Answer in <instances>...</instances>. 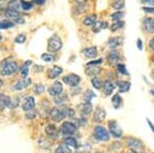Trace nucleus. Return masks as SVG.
<instances>
[{"instance_id":"10","label":"nucleus","mask_w":154,"mask_h":153,"mask_svg":"<svg viewBox=\"0 0 154 153\" xmlns=\"http://www.w3.org/2000/svg\"><path fill=\"white\" fill-rule=\"evenodd\" d=\"M51 116L54 120V121L60 122L61 120H63L64 118H65L66 114H65V111L59 109V108H54V109L51 110Z\"/></svg>"},{"instance_id":"49","label":"nucleus","mask_w":154,"mask_h":153,"mask_svg":"<svg viewBox=\"0 0 154 153\" xmlns=\"http://www.w3.org/2000/svg\"><path fill=\"white\" fill-rule=\"evenodd\" d=\"M149 46H150V47L152 48V49H154V36L152 37V39L149 41Z\"/></svg>"},{"instance_id":"53","label":"nucleus","mask_w":154,"mask_h":153,"mask_svg":"<svg viewBox=\"0 0 154 153\" xmlns=\"http://www.w3.org/2000/svg\"><path fill=\"white\" fill-rule=\"evenodd\" d=\"M3 85V81H2V79H0V87Z\"/></svg>"},{"instance_id":"47","label":"nucleus","mask_w":154,"mask_h":153,"mask_svg":"<svg viewBox=\"0 0 154 153\" xmlns=\"http://www.w3.org/2000/svg\"><path fill=\"white\" fill-rule=\"evenodd\" d=\"M143 11L149 14H154V7H143Z\"/></svg>"},{"instance_id":"24","label":"nucleus","mask_w":154,"mask_h":153,"mask_svg":"<svg viewBox=\"0 0 154 153\" xmlns=\"http://www.w3.org/2000/svg\"><path fill=\"white\" fill-rule=\"evenodd\" d=\"M11 105V99L4 95H0V110H4Z\"/></svg>"},{"instance_id":"5","label":"nucleus","mask_w":154,"mask_h":153,"mask_svg":"<svg viewBox=\"0 0 154 153\" xmlns=\"http://www.w3.org/2000/svg\"><path fill=\"white\" fill-rule=\"evenodd\" d=\"M108 127H109V132L112 135L113 138H121L122 137V130L120 129V127L118 125V123L116 120H111V121L108 122Z\"/></svg>"},{"instance_id":"55","label":"nucleus","mask_w":154,"mask_h":153,"mask_svg":"<svg viewBox=\"0 0 154 153\" xmlns=\"http://www.w3.org/2000/svg\"><path fill=\"white\" fill-rule=\"evenodd\" d=\"M1 38H2V36H1V34H0V40H1Z\"/></svg>"},{"instance_id":"25","label":"nucleus","mask_w":154,"mask_h":153,"mask_svg":"<svg viewBox=\"0 0 154 153\" xmlns=\"http://www.w3.org/2000/svg\"><path fill=\"white\" fill-rule=\"evenodd\" d=\"M108 27V24L105 21H97L95 25L93 26V32L94 33H98L103 29H106Z\"/></svg>"},{"instance_id":"14","label":"nucleus","mask_w":154,"mask_h":153,"mask_svg":"<svg viewBox=\"0 0 154 153\" xmlns=\"http://www.w3.org/2000/svg\"><path fill=\"white\" fill-rule=\"evenodd\" d=\"M63 72V69L59 66H54L53 68H51L48 71V77L49 79H54V78L59 77L60 75Z\"/></svg>"},{"instance_id":"3","label":"nucleus","mask_w":154,"mask_h":153,"mask_svg":"<svg viewBox=\"0 0 154 153\" xmlns=\"http://www.w3.org/2000/svg\"><path fill=\"white\" fill-rule=\"evenodd\" d=\"M18 70V64L16 62H5L1 66V75L9 76Z\"/></svg>"},{"instance_id":"12","label":"nucleus","mask_w":154,"mask_h":153,"mask_svg":"<svg viewBox=\"0 0 154 153\" xmlns=\"http://www.w3.org/2000/svg\"><path fill=\"white\" fill-rule=\"evenodd\" d=\"M143 29L147 33H153L154 32V19L145 18L143 20Z\"/></svg>"},{"instance_id":"18","label":"nucleus","mask_w":154,"mask_h":153,"mask_svg":"<svg viewBox=\"0 0 154 153\" xmlns=\"http://www.w3.org/2000/svg\"><path fill=\"white\" fill-rule=\"evenodd\" d=\"M114 90H115V86L112 82H111L110 80H105L103 83V92L105 93V96H110L111 93L114 92Z\"/></svg>"},{"instance_id":"2","label":"nucleus","mask_w":154,"mask_h":153,"mask_svg":"<svg viewBox=\"0 0 154 153\" xmlns=\"http://www.w3.org/2000/svg\"><path fill=\"white\" fill-rule=\"evenodd\" d=\"M93 136L96 140L101 141V142H106V141H109V140H110L109 132L104 127H102V125H97V127H94Z\"/></svg>"},{"instance_id":"20","label":"nucleus","mask_w":154,"mask_h":153,"mask_svg":"<svg viewBox=\"0 0 154 153\" xmlns=\"http://www.w3.org/2000/svg\"><path fill=\"white\" fill-rule=\"evenodd\" d=\"M101 69L100 67L98 66H95V65H86V68H85V73L88 74V76H94L96 77V75H98L100 73Z\"/></svg>"},{"instance_id":"16","label":"nucleus","mask_w":154,"mask_h":153,"mask_svg":"<svg viewBox=\"0 0 154 153\" xmlns=\"http://www.w3.org/2000/svg\"><path fill=\"white\" fill-rule=\"evenodd\" d=\"M32 83V80L31 78H24V79H21L19 80L18 82L14 84V90H24V88L28 87V86Z\"/></svg>"},{"instance_id":"38","label":"nucleus","mask_w":154,"mask_h":153,"mask_svg":"<svg viewBox=\"0 0 154 153\" xmlns=\"http://www.w3.org/2000/svg\"><path fill=\"white\" fill-rule=\"evenodd\" d=\"M41 59L44 62H46V63H51V62H54L56 60V58H54L53 55H49V54H43V55L41 56Z\"/></svg>"},{"instance_id":"4","label":"nucleus","mask_w":154,"mask_h":153,"mask_svg":"<svg viewBox=\"0 0 154 153\" xmlns=\"http://www.w3.org/2000/svg\"><path fill=\"white\" fill-rule=\"evenodd\" d=\"M62 46H63V42L60 39V37L53 36L48 42V50L51 53H56L62 48Z\"/></svg>"},{"instance_id":"50","label":"nucleus","mask_w":154,"mask_h":153,"mask_svg":"<svg viewBox=\"0 0 154 153\" xmlns=\"http://www.w3.org/2000/svg\"><path fill=\"white\" fill-rule=\"evenodd\" d=\"M147 122H148L149 127H150L151 130H152V132L154 133V124H152V123H151V121H150V120H149V119H147Z\"/></svg>"},{"instance_id":"39","label":"nucleus","mask_w":154,"mask_h":153,"mask_svg":"<svg viewBox=\"0 0 154 153\" xmlns=\"http://www.w3.org/2000/svg\"><path fill=\"white\" fill-rule=\"evenodd\" d=\"M44 85L41 84V83H38V84L35 85V87H34V93H37V95H40V93H42L44 92Z\"/></svg>"},{"instance_id":"52","label":"nucleus","mask_w":154,"mask_h":153,"mask_svg":"<svg viewBox=\"0 0 154 153\" xmlns=\"http://www.w3.org/2000/svg\"><path fill=\"white\" fill-rule=\"evenodd\" d=\"M75 1L77 2V3H81V4H82V3H84V2L88 1V0H75Z\"/></svg>"},{"instance_id":"8","label":"nucleus","mask_w":154,"mask_h":153,"mask_svg":"<svg viewBox=\"0 0 154 153\" xmlns=\"http://www.w3.org/2000/svg\"><path fill=\"white\" fill-rule=\"evenodd\" d=\"M76 130H77L76 125L74 124L73 122H70V121H65L62 123V125H61V132L63 133L64 135H68V136L73 135L74 133L76 132Z\"/></svg>"},{"instance_id":"15","label":"nucleus","mask_w":154,"mask_h":153,"mask_svg":"<svg viewBox=\"0 0 154 153\" xmlns=\"http://www.w3.org/2000/svg\"><path fill=\"white\" fill-rule=\"evenodd\" d=\"M23 110L24 111H31L33 109L34 107H35V100H34L33 97H27L25 99V101L23 102Z\"/></svg>"},{"instance_id":"56","label":"nucleus","mask_w":154,"mask_h":153,"mask_svg":"<svg viewBox=\"0 0 154 153\" xmlns=\"http://www.w3.org/2000/svg\"><path fill=\"white\" fill-rule=\"evenodd\" d=\"M96 153H103V152H96Z\"/></svg>"},{"instance_id":"57","label":"nucleus","mask_w":154,"mask_h":153,"mask_svg":"<svg viewBox=\"0 0 154 153\" xmlns=\"http://www.w3.org/2000/svg\"><path fill=\"white\" fill-rule=\"evenodd\" d=\"M0 1H3V0H0Z\"/></svg>"},{"instance_id":"32","label":"nucleus","mask_w":154,"mask_h":153,"mask_svg":"<svg viewBox=\"0 0 154 153\" xmlns=\"http://www.w3.org/2000/svg\"><path fill=\"white\" fill-rule=\"evenodd\" d=\"M14 26V23L11 21H2L0 22V30H5V29L12 28Z\"/></svg>"},{"instance_id":"48","label":"nucleus","mask_w":154,"mask_h":153,"mask_svg":"<svg viewBox=\"0 0 154 153\" xmlns=\"http://www.w3.org/2000/svg\"><path fill=\"white\" fill-rule=\"evenodd\" d=\"M34 2H35L36 4H38V5H42V4L45 2V0H33Z\"/></svg>"},{"instance_id":"37","label":"nucleus","mask_w":154,"mask_h":153,"mask_svg":"<svg viewBox=\"0 0 154 153\" xmlns=\"http://www.w3.org/2000/svg\"><path fill=\"white\" fill-rule=\"evenodd\" d=\"M91 84H93V86L96 90H100L102 87V81L99 77H94L93 79H91Z\"/></svg>"},{"instance_id":"13","label":"nucleus","mask_w":154,"mask_h":153,"mask_svg":"<svg viewBox=\"0 0 154 153\" xmlns=\"http://www.w3.org/2000/svg\"><path fill=\"white\" fill-rule=\"evenodd\" d=\"M82 55L85 57V58H88V59H93V58H96L97 55H98V48L96 46H91V47H86L82 49Z\"/></svg>"},{"instance_id":"41","label":"nucleus","mask_w":154,"mask_h":153,"mask_svg":"<svg viewBox=\"0 0 154 153\" xmlns=\"http://www.w3.org/2000/svg\"><path fill=\"white\" fill-rule=\"evenodd\" d=\"M21 4H22V8L24 11H29L32 8V3L28 1H25V0H21Z\"/></svg>"},{"instance_id":"34","label":"nucleus","mask_w":154,"mask_h":153,"mask_svg":"<svg viewBox=\"0 0 154 153\" xmlns=\"http://www.w3.org/2000/svg\"><path fill=\"white\" fill-rule=\"evenodd\" d=\"M112 7L114 9H121L125 7V0H114L112 3Z\"/></svg>"},{"instance_id":"7","label":"nucleus","mask_w":154,"mask_h":153,"mask_svg":"<svg viewBox=\"0 0 154 153\" xmlns=\"http://www.w3.org/2000/svg\"><path fill=\"white\" fill-rule=\"evenodd\" d=\"M80 80H81V78H80V76H78V75H76V74H68V75H66V76H64L63 77V81L66 83L67 85H69V86H77L79 84V82H80Z\"/></svg>"},{"instance_id":"54","label":"nucleus","mask_w":154,"mask_h":153,"mask_svg":"<svg viewBox=\"0 0 154 153\" xmlns=\"http://www.w3.org/2000/svg\"><path fill=\"white\" fill-rule=\"evenodd\" d=\"M150 93H151L152 96H154V90H150Z\"/></svg>"},{"instance_id":"40","label":"nucleus","mask_w":154,"mask_h":153,"mask_svg":"<svg viewBox=\"0 0 154 153\" xmlns=\"http://www.w3.org/2000/svg\"><path fill=\"white\" fill-rule=\"evenodd\" d=\"M117 69H118V72L123 74V75H128V72L126 70V67L123 64H117Z\"/></svg>"},{"instance_id":"21","label":"nucleus","mask_w":154,"mask_h":153,"mask_svg":"<svg viewBox=\"0 0 154 153\" xmlns=\"http://www.w3.org/2000/svg\"><path fill=\"white\" fill-rule=\"evenodd\" d=\"M119 60H120V56H119L117 51H111L107 57V61L110 65H114V64L118 63Z\"/></svg>"},{"instance_id":"19","label":"nucleus","mask_w":154,"mask_h":153,"mask_svg":"<svg viewBox=\"0 0 154 153\" xmlns=\"http://www.w3.org/2000/svg\"><path fill=\"white\" fill-rule=\"evenodd\" d=\"M44 130H45V134L51 139H56L58 137V129H57L54 124H48Z\"/></svg>"},{"instance_id":"28","label":"nucleus","mask_w":154,"mask_h":153,"mask_svg":"<svg viewBox=\"0 0 154 153\" xmlns=\"http://www.w3.org/2000/svg\"><path fill=\"white\" fill-rule=\"evenodd\" d=\"M31 63H32L31 61H27V62H25L24 65L21 67V71H20V72H21V75L23 76V77H26L29 74V66L31 65Z\"/></svg>"},{"instance_id":"29","label":"nucleus","mask_w":154,"mask_h":153,"mask_svg":"<svg viewBox=\"0 0 154 153\" xmlns=\"http://www.w3.org/2000/svg\"><path fill=\"white\" fill-rule=\"evenodd\" d=\"M97 22V16L96 14H91V16L86 17L85 19L83 20V24L85 26H91V25H95Z\"/></svg>"},{"instance_id":"51","label":"nucleus","mask_w":154,"mask_h":153,"mask_svg":"<svg viewBox=\"0 0 154 153\" xmlns=\"http://www.w3.org/2000/svg\"><path fill=\"white\" fill-rule=\"evenodd\" d=\"M138 48L140 49H142L143 47H142V41H141V39H138Z\"/></svg>"},{"instance_id":"30","label":"nucleus","mask_w":154,"mask_h":153,"mask_svg":"<svg viewBox=\"0 0 154 153\" xmlns=\"http://www.w3.org/2000/svg\"><path fill=\"white\" fill-rule=\"evenodd\" d=\"M56 153H71V149L68 145L66 144H60L57 148Z\"/></svg>"},{"instance_id":"45","label":"nucleus","mask_w":154,"mask_h":153,"mask_svg":"<svg viewBox=\"0 0 154 153\" xmlns=\"http://www.w3.org/2000/svg\"><path fill=\"white\" fill-rule=\"evenodd\" d=\"M103 62V60L102 59H99V60H96V61H91V62H89V63H88L86 65H95V66H98V65H100V64Z\"/></svg>"},{"instance_id":"11","label":"nucleus","mask_w":154,"mask_h":153,"mask_svg":"<svg viewBox=\"0 0 154 153\" xmlns=\"http://www.w3.org/2000/svg\"><path fill=\"white\" fill-rule=\"evenodd\" d=\"M106 117V111L101 106H98L95 110V115H94V121L95 122H101Z\"/></svg>"},{"instance_id":"22","label":"nucleus","mask_w":154,"mask_h":153,"mask_svg":"<svg viewBox=\"0 0 154 153\" xmlns=\"http://www.w3.org/2000/svg\"><path fill=\"white\" fill-rule=\"evenodd\" d=\"M79 110H80L81 114L82 115H88L93 112V106L91 103H83L79 106Z\"/></svg>"},{"instance_id":"26","label":"nucleus","mask_w":154,"mask_h":153,"mask_svg":"<svg viewBox=\"0 0 154 153\" xmlns=\"http://www.w3.org/2000/svg\"><path fill=\"white\" fill-rule=\"evenodd\" d=\"M112 104L115 109H119L122 106V99H121V97L118 93H116V95H114L112 97Z\"/></svg>"},{"instance_id":"9","label":"nucleus","mask_w":154,"mask_h":153,"mask_svg":"<svg viewBox=\"0 0 154 153\" xmlns=\"http://www.w3.org/2000/svg\"><path fill=\"white\" fill-rule=\"evenodd\" d=\"M62 92H63V85L59 81L54 82V84H51V87L48 88L49 95L53 96V97H58L59 95H61Z\"/></svg>"},{"instance_id":"6","label":"nucleus","mask_w":154,"mask_h":153,"mask_svg":"<svg viewBox=\"0 0 154 153\" xmlns=\"http://www.w3.org/2000/svg\"><path fill=\"white\" fill-rule=\"evenodd\" d=\"M5 17L7 19H9L11 22L17 24H24L25 23V20L21 14H19V11H12V9H6L5 11Z\"/></svg>"},{"instance_id":"44","label":"nucleus","mask_w":154,"mask_h":153,"mask_svg":"<svg viewBox=\"0 0 154 153\" xmlns=\"http://www.w3.org/2000/svg\"><path fill=\"white\" fill-rule=\"evenodd\" d=\"M36 116V113L35 112H33V111H31V112H27L26 113V118L27 119H33V118H35Z\"/></svg>"},{"instance_id":"31","label":"nucleus","mask_w":154,"mask_h":153,"mask_svg":"<svg viewBox=\"0 0 154 153\" xmlns=\"http://www.w3.org/2000/svg\"><path fill=\"white\" fill-rule=\"evenodd\" d=\"M65 144L68 145L69 147H72V148H77L78 147V144H77V141L75 138L73 137H68L65 139Z\"/></svg>"},{"instance_id":"27","label":"nucleus","mask_w":154,"mask_h":153,"mask_svg":"<svg viewBox=\"0 0 154 153\" xmlns=\"http://www.w3.org/2000/svg\"><path fill=\"white\" fill-rule=\"evenodd\" d=\"M8 8L9 9H12V11H19L20 9L22 8L21 1H20V0H12V1H11L8 3Z\"/></svg>"},{"instance_id":"33","label":"nucleus","mask_w":154,"mask_h":153,"mask_svg":"<svg viewBox=\"0 0 154 153\" xmlns=\"http://www.w3.org/2000/svg\"><path fill=\"white\" fill-rule=\"evenodd\" d=\"M123 26H125V22H123V21L114 22V23L112 24V26H111V31H112V32H115V31L119 30V29H121Z\"/></svg>"},{"instance_id":"17","label":"nucleus","mask_w":154,"mask_h":153,"mask_svg":"<svg viewBox=\"0 0 154 153\" xmlns=\"http://www.w3.org/2000/svg\"><path fill=\"white\" fill-rule=\"evenodd\" d=\"M123 43V38L122 37H111L108 40V46L110 48H116L121 46Z\"/></svg>"},{"instance_id":"46","label":"nucleus","mask_w":154,"mask_h":153,"mask_svg":"<svg viewBox=\"0 0 154 153\" xmlns=\"http://www.w3.org/2000/svg\"><path fill=\"white\" fill-rule=\"evenodd\" d=\"M143 4H147V5H150L152 6L154 5V0H141Z\"/></svg>"},{"instance_id":"43","label":"nucleus","mask_w":154,"mask_h":153,"mask_svg":"<svg viewBox=\"0 0 154 153\" xmlns=\"http://www.w3.org/2000/svg\"><path fill=\"white\" fill-rule=\"evenodd\" d=\"M25 41H26V36L24 35V34H20L16 37V42L18 43H24Z\"/></svg>"},{"instance_id":"42","label":"nucleus","mask_w":154,"mask_h":153,"mask_svg":"<svg viewBox=\"0 0 154 153\" xmlns=\"http://www.w3.org/2000/svg\"><path fill=\"white\" fill-rule=\"evenodd\" d=\"M65 114H66V116L72 118L75 116V111H74V109H72V108H67L65 110Z\"/></svg>"},{"instance_id":"1","label":"nucleus","mask_w":154,"mask_h":153,"mask_svg":"<svg viewBox=\"0 0 154 153\" xmlns=\"http://www.w3.org/2000/svg\"><path fill=\"white\" fill-rule=\"evenodd\" d=\"M126 143L131 153H144L145 151V147L141 140L136 139V138H128Z\"/></svg>"},{"instance_id":"35","label":"nucleus","mask_w":154,"mask_h":153,"mask_svg":"<svg viewBox=\"0 0 154 153\" xmlns=\"http://www.w3.org/2000/svg\"><path fill=\"white\" fill-rule=\"evenodd\" d=\"M96 93L93 92V90H88V92L85 93V97H84V101H85V103H91V100H93L94 98H96Z\"/></svg>"},{"instance_id":"36","label":"nucleus","mask_w":154,"mask_h":153,"mask_svg":"<svg viewBox=\"0 0 154 153\" xmlns=\"http://www.w3.org/2000/svg\"><path fill=\"white\" fill-rule=\"evenodd\" d=\"M123 16H125V14H123L122 11H117V12H114L112 16H111V19H112L114 22H119V21H122Z\"/></svg>"},{"instance_id":"23","label":"nucleus","mask_w":154,"mask_h":153,"mask_svg":"<svg viewBox=\"0 0 154 153\" xmlns=\"http://www.w3.org/2000/svg\"><path fill=\"white\" fill-rule=\"evenodd\" d=\"M116 85L119 90V93H126L131 88V82H128V81H117Z\"/></svg>"}]
</instances>
